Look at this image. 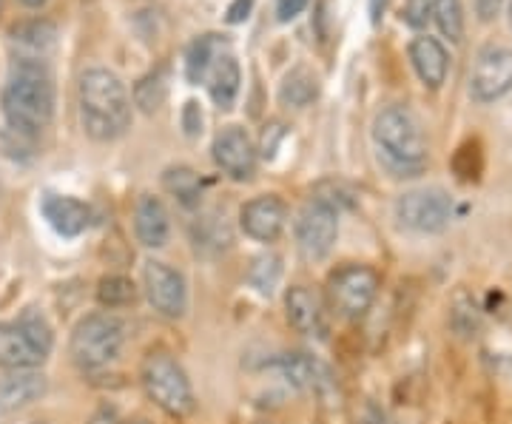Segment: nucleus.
Segmentation results:
<instances>
[{
	"label": "nucleus",
	"mask_w": 512,
	"mask_h": 424,
	"mask_svg": "<svg viewBox=\"0 0 512 424\" xmlns=\"http://www.w3.org/2000/svg\"><path fill=\"white\" fill-rule=\"evenodd\" d=\"M3 117L18 134H40L55 117V80L43 60L20 57L12 63L0 94Z\"/></svg>",
	"instance_id": "1"
},
{
	"label": "nucleus",
	"mask_w": 512,
	"mask_h": 424,
	"mask_svg": "<svg viewBox=\"0 0 512 424\" xmlns=\"http://www.w3.org/2000/svg\"><path fill=\"white\" fill-rule=\"evenodd\" d=\"M80 123L92 140L111 143L131 126V100L123 80L109 69H89L77 86Z\"/></svg>",
	"instance_id": "2"
},
{
	"label": "nucleus",
	"mask_w": 512,
	"mask_h": 424,
	"mask_svg": "<svg viewBox=\"0 0 512 424\" xmlns=\"http://www.w3.org/2000/svg\"><path fill=\"white\" fill-rule=\"evenodd\" d=\"M373 140L382 163L396 177H416L427 163V143L419 120L402 106H387L373 123Z\"/></svg>",
	"instance_id": "3"
},
{
	"label": "nucleus",
	"mask_w": 512,
	"mask_h": 424,
	"mask_svg": "<svg viewBox=\"0 0 512 424\" xmlns=\"http://www.w3.org/2000/svg\"><path fill=\"white\" fill-rule=\"evenodd\" d=\"M140 382H143L148 399L168 416L185 419L194 413L197 399H194L191 379L171 351L151 348L143 359V368H140Z\"/></svg>",
	"instance_id": "4"
},
{
	"label": "nucleus",
	"mask_w": 512,
	"mask_h": 424,
	"mask_svg": "<svg viewBox=\"0 0 512 424\" xmlns=\"http://www.w3.org/2000/svg\"><path fill=\"white\" fill-rule=\"evenodd\" d=\"M126 345V325L114 314L83 316L72 331L69 353L72 362L83 370H100L114 362Z\"/></svg>",
	"instance_id": "5"
},
{
	"label": "nucleus",
	"mask_w": 512,
	"mask_h": 424,
	"mask_svg": "<svg viewBox=\"0 0 512 424\" xmlns=\"http://www.w3.org/2000/svg\"><path fill=\"white\" fill-rule=\"evenodd\" d=\"M379 294V274L367 265H345L328 279V302L342 319H359Z\"/></svg>",
	"instance_id": "6"
},
{
	"label": "nucleus",
	"mask_w": 512,
	"mask_h": 424,
	"mask_svg": "<svg viewBox=\"0 0 512 424\" xmlns=\"http://www.w3.org/2000/svg\"><path fill=\"white\" fill-rule=\"evenodd\" d=\"M396 217L416 234H439L453 220V200L441 188H416L396 200Z\"/></svg>",
	"instance_id": "7"
},
{
	"label": "nucleus",
	"mask_w": 512,
	"mask_h": 424,
	"mask_svg": "<svg viewBox=\"0 0 512 424\" xmlns=\"http://www.w3.org/2000/svg\"><path fill=\"white\" fill-rule=\"evenodd\" d=\"M339 237V211L336 205L313 197L296 214V245L308 259H325Z\"/></svg>",
	"instance_id": "8"
},
{
	"label": "nucleus",
	"mask_w": 512,
	"mask_h": 424,
	"mask_svg": "<svg viewBox=\"0 0 512 424\" xmlns=\"http://www.w3.org/2000/svg\"><path fill=\"white\" fill-rule=\"evenodd\" d=\"M143 288L151 308L165 319H180L188 311V288L185 277L168 262L148 259L143 265Z\"/></svg>",
	"instance_id": "9"
},
{
	"label": "nucleus",
	"mask_w": 512,
	"mask_h": 424,
	"mask_svg": "<svg viewBox=\"0 0 512 424\" xmlns=\"http://www.w3.org/2000/svg\"><path fill=\"white\" fill-rule=\"evenodd\" d=\"M512 89V49L487 46L470 74V94L478 103H493Z\"/></svg>",
	"instance_id": "10"
},
{
	"label": "nucleus",
	"mask_w": 512,
	"mask_h": 424,
	"mask_svg": "<svg viewBox=\"0 0 512 424\" xmlns=\"http://www.w3.org/2000/svg\"><path fill=\"white\" fill-rule=\"evenodd\" d=\"M211 154H214V163L237 183H245L251 180L256 171V148L248 137V131L239 129V126H228L222 129L217 137H214V146H211Z\"/></svg>",
	"instance_id": "11"
},
{
	"label": "nucleus",
	"mask_w": 512,
	"mask_h": 424,
	"mask_svg": "<svg viewBox=\"0 0 512 424\" xmlns=\"http://www.w3.org/2000/svg\"><path fill=\"white\" fill-rule=\"evenodd\" d=\"M288 222V205L282 203L276 194H262L251 203L242 205L239 211V225L242 231L256 242H276L285 231Z\"/></svg>",
	"instance_id": "12"
},
{
	"label": "nucleus",
	"mask_w": 512,
	"mask_h": 424,
	"mask_svg": "<svg viewBox=\"0 0 512 424\" xmlns=\"http://www.w3.org/2000/svg\"><path fill=\"white\" fill-rule=\"evenodd\" d=\"M271 368L293 388L313 390L319 396L333 390V373L328 370V365H322L319 359H313L308 353H285Z\"/></svg>",
	"instance_id": "13"
},
{
	"label": "nucleus",
	"mask_w": 512,
	"mask_h": 424,
	"mask_svg": "<svg viewBox=\"0 0 512 424\" xmlns=\"http://www.w3.org/2000/svg\"><path fill=\"white\" fill-rule=\"evenodd\" d=\"M49 353L37 345L18 322L0 325V368L6 370H32L46 362Z\"/></svg>",
	"instance_id": "14"
},
{
	"label": "nucleus",
	"mask_w": 512,
	"mask_h": 424,
	"mask_svg": "<svg viewBox=\"0 0 512 424\" xmlns=\"http://www.w3.org/2000/svg\"><path fill=\"white\" fill-rule=\"evenodd\" d=\"M285 311L293 331L305 336H322L325 333V302L308 285H293L285 296Z\"/></svg>",
	"instance_id": "15"
},
{
	"label": "nucleus",
	"mask_w": 512,
	"mask_h": 424,
	"mask_svg": "<svg viewBox=\"0 0 512 424\" xmlns=\"http://www.w3.org/2000/svg\"><path fill=\"white\" fill-rule=\"evenodd\" d=\"M134 234L146 248H163L171 237V217L160 197L143 194L134 205Z\"/></svg>",
	"instance_id": "16"
},
{
	"label": "nucleus",
	"mask_w": 512,
	"mask_h": 424,
	"mask_svg": "<svg viewBox=\"0 0 512 424\" xmlns=\"http://www.w3.org/2000/svg\"><path fill=\"white\" fill-rule=\"evenodd\" d=\"M43 214L63 237H80L83 231H89L94 217L92 205H86L77 197H60V194H49L43 200Z\"/></svg>",
	"instance_id": "17"
},
{
	"label": "nucleus",
	"mask_w": 512,
	"mask_h": 424,
	"mask_svg": "<svg viewBox=\"0 0 512 424\" xmlns=\"http://www.w3.org/2000/svg\"><path fill=\"white\" fill-rule=\"evenodd\" d=\"M410 60L424 86L439 89L447 77V52L436 37L421 35L410 43Z\"/></svg>",
	"instance_id": "18"
},
{
	"label": "nucleus",
	"mask_w": 512,
	"mask_h": 424,
	"mask_svg": "<svg viewBox=\"0 0 512 424\" xmlns=\"http://www.w3.org/2000/svg\"><path fill=\"white\" fill-rule=\"evenodd\" d=\"M46 393V379L32 370H15L12 376L0 379V413H15L20 407L32 405Z\"/></svg>",
	"instance_id": "19"
},
{
	"label": "nucleus",
	"mask_w": 512,
	"mask_h": 424,
	"mask_svg": "<svg viewBox=\"0 0 512 424\" xmlns=\"http://www.w3.org/2000/svg\"><path fill=\"white\" fill-rule=\"evenodd\" d=\"M239 83H242V74H239L237 57L220 49L217 57H214V63H211V69H208V92H211V100L220 109H231L239 94Z\"/></svg>",
	"instance_id": "20"
},
{
	"label": "nucleus",
	"mask_w": 512,
	"mask_h": 424,
	"mask_svg": "<svg viewBox=\"0 0 512 424\" xmlns=\"http://www.w3.org/2000/svg\"><path fill=\"white\" fill-rule=\"evenodd\" d=\"M231 240H234L231 237V228L225 222V214H220V211L202 214L200 220L194 222V245H197V251H202V254L217 257V254L231 248Z\"/></svg>",
	"instance_id": "21"
},
{
	"label": "nucleus",
	"mask_w": 512,
	"mask_h": 424,
	"mask_svg": "<svg viewBox=\"0 0 512 424\" xmlns=\"http://www.w3.org/2000/svg\"><path fill=\"white\" fill-rule=\"evenodd\" d=\"M316 94H319L316 77L308 69H293L285 77L282 89H279V100L285 106H293V109H305V106H311L313 100H316Z\"/></svg>",
	"instance_id": "22"
},
{
	"label": "nucleus",
	"mask_w": 512,
	"mask_h": 424,
	"mask_svg": "<svg viewBox=\"0 0 512 424\" xmlns=\"http://www.w3.org/2000/svg\"><path fill=\"white\" fill-rule=\"evenodd\" d=\"M217 52H220V37L217 35H205L191 43L188 57H185V77H188V83L197 86V83H202L208 77V69H211Z\"/></svg>",
	"instance_id": "23"
},
{
	"label": "nucleus",
	"mask_w": 512,
	"mask_h": 424,
	"mask_svg": "<svg viewBox=\"0 0 512 424\" xmlns=\"http://www.w3.org/2000/svg\"><path fill=\"white\" fill-rule=\"evenodd\" d=\"M165 188L180 200L188 208H194V205H200V194H202V180L200 174L194 171V168L188 166H177V168H168L163 177Z\"/></svg>",
	"instance_id": "24"
},
{
	"label": "nucleus",
	"mask_w": 512,
	"mask_h": 424,
	"mask_svg": "<svg viewBox=\"0 0 512 424\" xmlns=\"http://www.w3.org/2000/svg\"><path fill=\"white\" fill-rule=\"evenodd\" d=\"M137 299V285L123 274H109L97 282V302L103 308H126Z\"/></svg>",
	"instance_id": "25"
},
{
	"label": "nucleus",
	"mask_w": 512,
	"mask_h": 424,
	"mask_svg": "<svg viewBox=\"0 0 512 424\" xmlns=\"http://www.w3.org/2000/svg\"><path fill=\"white\" fill-rule=\"evenodd\" d=\"M9 37L23 43V46H32V49H49V46H55L57 29L49 20H29V23L12 26Z\"/></svg>",
	"instance_id": "26"
},
{
	"label": "nucleus",
	"mask_w": 512,
	"mask_h": 424,
	"mask_svg": "<svg viewBox=\"0 0 512 424\" xmlns=\"http://www.w3.org/2000/svg\"><path fill=\"white\" fill-rule=\"evenodd\" d=\"M433 18L439 23L441 35L450 37L453 43L464 35V9L461 0H433Z\"/></svg>",
	"instance_id": "27"
},
{
	"label": "nucleus",
	"mask_w": 512,
	"mask_h": 424,
	"mask_svg": "<svg viewBox=\"0 0 512 424\" xmlns=\"http://www.w3.org/2000/svg\"><path fill=\"white\" fill-rule=\"evenodd\" d=\"M282 277V265L276 257H256L251 271H248V282L254 285L259 294H274V288L279 285Z\"/></svg>",
	"instance_id": "28"
},
{
	"label": "nucleus",
	"mask_w": 512,
	"mask_h": 424,
	"mask_svg": "<svg viewBox=\"0 0 512 424\" xmlns=\"http://www.w3.org/2000/svg\"><path fill=\"white\" fill-rule=\"evenodd\" d=\"M134 100L143 111H154L163 106L165 100V74L163 72H151L148 77H143L134 89Z\"/></svg>",
	"instance_id": "29"
},
{
	"label": "nucleus",
	"mask_w": 512,
	"mask_h": 424,
	"mask_svg": "<svg viewBox=\"0 0 512 424\" xmlns=\"http://www.w3.org/2000/svg\"><path fill=\"white\" fill-rule=\"evenodd\" d=\"M18 325L23 328V331L29 333L32 339H35L43 351L46 353L52 351V342H55V336H52V325L46 322V316L37 314V311H26V314L18 319Z\"/></svg>",
	"instance_id": "30"
},
{
	"label": "nucleus",
	"mask_w": 512,
	"mask_h": 424,
	"mask_svg": "<svg viewBox=\"0 0 512 424\" xmlns=\"http://www.w3.org/2000/svg\"><path fill=\"white\" fill-rule=\"evenodd\" d=\"M430 12H433V0H407V6H404V20H407L413 29H421V26H427Z\"/></svg>",
	"instance_id": "31"
},
{
	"label": "nucleus",
	"mask_w": 512,
	"mask_h": 424,
	"mask_svg": "<svg viewBox=\"0 0 512 424\" xmlns=\"http://www.w3.org/2000/svg\"><path fill=\"white\" fill-rule=\"evenodd\" d=\"M183 126H185V134H188V137H194L197 131H202V111H200V106L194 103V100H191V103H185Z\"/></svg>",
	"instance_id": "32"
},
{
	"label": "nucleus",
	"mask_w": 512,
	"mask_h": 424,
	"mask_svg": "<svg viewBox=\"0 0 512 424\" xmlns=\"http://www.w3.org/2000/svg\"><path fill=\"white\" fill-rule=\"evenodd\" d=\"M305 6H308V0H276V15H279L282 23H288V20L296 18Z\"/></svg>",
	"instance_id": "33"
},
{
	"label": "nucleus",
	"mask_w": 512,
	"mask_h": 424,
	"mask_svg": "<svg viewBox=\"0 0 512 424\" xmlns=\"http://www.w3.org/2000/svg\"><path fill=\"white\" fill-rule=\"evenodd\" d=\"M501 6H504V0H476L478 20H484V23L495 20L498 18V12H501Z\"/></svg>",
	"instance_id": "34"
},
{
	"label": "nucleus",
	"mask_w": 512,
	"mask_h": 424,
	"mask_svg": "<svg viewBox=\"0 0 512 424\" xmlns=\"http://www.w3.org/2000/svg\"><path fill=\"white\" fill-rule=\"evenodd\" d=\"M251 6H254V0H234L228 9V23H242L251 15Z\"/></svg>",
	"instance_id": "35"
},
{
	"label": "nucleus",
	"mask_w": 512,
	"mask_h": 424,
	"mask_svg": "<svg viewBox=\"0 0 512 424\" xmlns=\"http://www.w3.org/2000/svg\"><path fill=\"white\" fill-rule=\"evenodd\" d=\"M89 424H117V413L111 407H103V410L94 413V419Z\"/></svg>",
	"instance_id": "36"
},
{
	"label": "nucleus",
	"mask_w": 512,
	"mask_h": 424,
	"mask_svg": "<svg viewBox=\"0 0 512 424\" xmlns=\"http://www.w3.org/2000/svg\"><path fill=\"white\" fill-rule=\"evenodd\" d=\"M367 424H390V419H387V416H384L382 410H376V407H370V410H367V419H365Z\"/></svg>",
	"instance_id": "37"
},
{
	"label": "nucleus",
	"mask_w": 512,
	"mask_h": 424,
	"mask_svg": "<svg viewBox=\"0 0 512 424\" xmlns=\"http://www.w3.org/2000/svg\"><path fill=\"white\" fill-rule=\"evenodd\" d=\"M20 3H23V6H29V9H40L46 0H20Z\"/></svg>",
	"instance_id": "38"
},
{
	"label": "nucleus",
	"mask_w": 512,
	"mask_h": 424,
	"mask_svg": "<svg viewBox=\"0 0 512 424\" xmlns=\"http://www.w3.org/2000/svg\"><path fill=\"white\" fill-rule=\"evenodd\" d=\"M510 26H512V0H510Z\"/></svg>",
	"instance_id": "39"
},
{
	"label": "nucleus",
	"mask_w": 512,
	"mask_h": 424,
	"mask_svg": "<svg viewBox=\"0 0 512 424\" xmlns=\"http://www.w3.org/2000/svg\"><path fill=\"white\" fill-rule=\"evenodd\" d=\"M0 9H3V0H0Z\"/></svg>",
	"instance_id": "40"
}]
</instances>
